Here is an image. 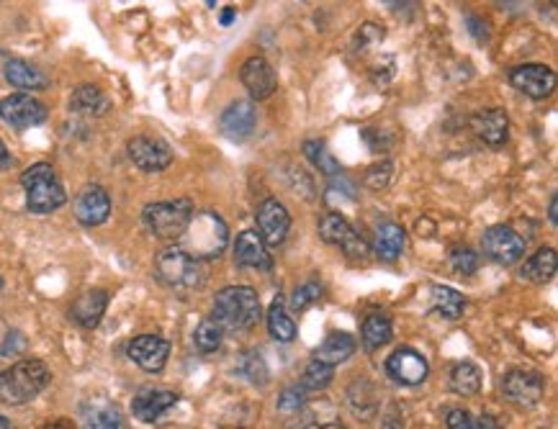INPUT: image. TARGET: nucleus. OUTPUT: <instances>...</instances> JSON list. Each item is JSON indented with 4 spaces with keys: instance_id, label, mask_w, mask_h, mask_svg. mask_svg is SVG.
I'll return each instance as SVG.
<instances>
[{
    "instance_id": "41",
    "label": "nucleus",
    "mask_w": 558,
    "mask_h": 429,
    "mask_svg": "<svg viewBox=\"0 0 558 429\" xmlns=\"http://www.w3.org/2000/svg\"><path fill=\"white\" fill-rule=\"evenodd\" d=\"M302 406H303L302 386H291V388H286V391L281 394V398H278V409H281V412H296V409H302Z\"/></svg>"
},
{
    "instance_id": "31",
    "label": "nucleus",
    "mask_w": 558,
    "mask_h": 429,
    "mask_svg": "<svg viewBox=\"0 0 558 429\" xmlns=\"http://www.w3.org/2000/svg\"><path fill=\"white\" fill-rule=\"evenodd\" d=\"M303 152H306V157L312 159V165L317 167L322 176L342 177V167H340V162L332 157V152L327 149V144L324 142L309 139V142H303Z\"/></svg>"
},
{
    "instance_id": "9",
    "label": "nucleus",
    "mask_w": 558,
    "mask_h": 429,
    "mask_svg": "<svg viewBox=\"0 0 558 429\" xmlns=\"http://www.w3.org/2000/svg\"><path fill=\"white\" fill-rule=\"evenodd\" d=\"M319 237L324 239L327 244H335L340 250H345L348 257H355V260H363L368 254L366 242L352 229L351 222L345 216L335 214V211H330L319 219Z\"/></svg>"
},
{
    "instance_id": "6",
    "label": "nucleus",
    "mask_w": 558,
    "mask_h": 429,
    "mask_svg": "<svg viewBox=\"0 0 558 429\" xmlns=\"http://www.w3.org/2000/svg\"><path fill=\"white\" fill-rule=\"evenodd\" d=\"M158 278L170 288H196L204 283V268L191 254H186L178 244L159 250L155 257Z\"/></svg>"
},
{
    "instance_id": "19",
    "label": "nucleus",
    "mask_w": 558,
    "mask_h": 429,
    "mask_svg": "<svg viewBox=\"0 0 558 429\" xmlns=\"http://www.w3.org/2000/svg\"><path fill=\"white\" fill-rule=\"evenodd\" d=\"M176 404L178 394H173V391H165V388H144V391H140V394L134 396V401H131V412H134V416H137L140 422L152 424V422H158L159 416H165V414L170 412Z\"/></svg>"
},
{
    "instance_id": "35",
    "label": "nucleus",
    "mask_w": 558,
    "mask_h": 429,
    "mask_svg": "<svg viewBox=\"0 0 558 429\" xmlns=\"http://www.w3.org/2000/svg\"><path fill=\"white\" fill-rule=\"evenodd\" d=\"M222 337H224L222 327H219L214 319H207V321H201V324L196 327L193 342H196V348L204 352V355H208V352H216L222 348Z\"/></svg>"
},
{
    "instance_id": "24",
    "label": "nucleus",
    "mask_w": 558,
    "mask_h": 429,
    "mask_svg": "<svg viewBox=\"0 0 558 429\" xmlns=\"http://www.w3.org/2000/svg\"><path fill=\"white\" fill-rule=\"evenodd\" d=\"M556 268H558L556 250H553V247H541L533 257H527L520 275H523L525 281H530V283L543 286V283H551V281H553Z\"/></svg>"
},
{
    "instance_id": "20",
    "label": "nucleus",
    "mask_w": 558,
    "mask_h": 429,
    "mask_svg": "<svg viewBox=\"0 0 558 429\" xmlns=\"http://www.w3.org/2000/svg\"><path fill=\"white\" fill-rule=\"evenodd\" d=\"M471 129L476 131L478 139L492 147H502L510 137V119L502 109H484L471 116Z\"/></svg>"
},
{
    "instance_id": "46",
    "label": "nucleus",
    "mask_w": 558,
    "mask_h": 429,
    "mask_svg": "<svg viewBox=\"0 0 558 429\" xmlns=\"http://www.w3.org/2000/svg\"><path fill=\"white\" fill-rule=\"evenodd\" d=\"M232 18H235V8H226L222 16V24L226 26V24H232Z\"/></svg>"
},
{
    "instance_id": "28",
    "label": "nucleus",
    "mask_w": 558,
    "mask_h": 429,
    "mask_svg": "<svg viewBox=\"0 0 558 429\" xmlns=\"http://www.w3.org/2000/svg\"><path fill=\"white\" fill-rule=\"evenodd\" d=\"M268 332L275 342H293L296 339V324L288 317L284 299H275L268 309Z\"/></svg>"
},
{
    "instance_id": "30",
    "label": "nucleus",
    "mask_w": 558,
    "mask_h": 429,
    "mask_svg": "<svg viewBox=\"0 0 558 429\" xmlns=\"http://www.w3.org/2000/svg\"><path fill=\"white\" fill-rule=\"evenodd\" d=\"M432 296V311H438V314H443V319H450V321H456V319H461L463 309H466V301H463V296L456 291V288L450 286H432L430 291Z\"/></svg>"
},
{
    "instance_id": "50",
    "label": "nucleus",
    "mask_w": 558,
    "mask_h": 429,
    "mask_svg": "<svg viewBox=\"0 0 558 429\" xmlns=\"http://www.w3.org/2000/svg\"><path fill=\"white\" fill-rule=\"evenodd\" d=\"M0 429H8V422H5L3 416H0Z\"/></svg>"
},
{
    "instance_id": "16",
    "label": "nucleus",
    "mask_w": 558,
    "mask_h": 429,
    "mask_svg": "<svg viewBox=\"0 0 558 429\" xmlns=\"http://www.w3.org/2000/svg\"><path fill=\"white\" fill-rule=\"evenodd\" d=\"M257 127V111L250 100H235L229 103L219 116V129L226 139L232 142H245Z\"/></svg>"
},
{
    "instance_id": "48",
    "label": "nucleus",
    "mask_w": 558,
    "mask_h": 429,
    "mask_svg": "<svg viewBox=\"0 0 558 429\" xmlns=\"http://www.w3.org/2000/svg\"><path fill=\"white\" fill-rule=\"evenodd\" d=\"M0 162H8V149L3 142H0Z\"/></svg>"
},
{
    "instance_id": "5",
    "label": "nucleus",
    "mask_w": 558,
    "mask_h": 429,
    "mask_svg": "<svg viewBox=\"0 0 558 429\" xmlns=\"http://www.w3.org/2000/svg\"><path fill=\"white\" fill-rule=\"evenodd\" d=\"M191 216L193 206L188 198L149 204L142 211L144 226L159 239H180V234L186 232V226L191 222Z\"/></svg>"
},
{
    "instance_id": "21",
    "label": "nucleus",
    "mask_w": 558,
    "mask_h": 429,
    "mask_svg": "<svg viewBox=\"0 0 558 429\" xmlns=\"http://www.w3.org/2000/svg\"><path fill=\"white\" fill-rule=\"evenodd\" d=\"M106 309H109V291H103V288H91V291L80 293L78 301L72 303L70 317L75 319L80 327L93 329V327L101 324V319L106 314Z\"/></svg>"
},
{
    "instance_id": "33",
    "label": "nucleus",
    "mask_w": 558,
    "mask_h": 429,
    "mask_svg": "<svg viewBox=\"0 0 558 429\" xmlns=\"http://www.w3.org/2000/svg\"><path fill=\"white\" fill-rule=\"evenodd\" d=\"M121 427V414L111 404H96L85 409L82 429H119Z\"/></svg>"
},
{
    "instance_id": "32",
    "label": "nucleus",
    "mask_w": 558,
    "mask_h": 429,
    "mask_svg": "<svg viewBox=\"0 0 558 429\" xmlns=\"http://www.w3.org/2000/svg\"><path fill=\"white\" fill-rule=\"evenodd\" d=\"M391 339V321L386 314H370L363 321V345L366 350H379Z\"/></svg>"
},
{
    "instance_id": "14",
    "label": "nucleus",
    "mask_w": 558,
    "mask_h": 429,
    "mask_svg": "<svg viewBox=\"0 0 558 429\" xmlns=\"http://www.w3.org/2000/svg\"><path fill=\"white\" fill-rule=\"evenodd\" d=\"M129 358L147 373H159L170 358V342L158 334H140L129 342Z\"/></svg>"
},
{
    "instance_id": "44",
    "label": "nucleus",
    "mask_w": 558,
    "mask_h": 429,
    "mask_svg": "<svg viewBox=\"0 0 558 429\" xmlns=\"http://www.w3.org/2000/svg\"><path fill=\"white\" fill-rule=\"evenodd\" d=\"M476 429H502V427L496 424L492 416H481V419L476 422Z\"/></svg>"
},
{
    "instance_id": "4",
    "label": "nucleus",
    "mask_w": 558,
    "mask_h": 429,
    "mask_svg": "<svg viewBox=\"0 0 558 429\" xmlns=\"http://www.w3.org/2000/svg\"><path fill=\"white\" fill-rule=\"evenodd\" d=\"M21 186L26 188V206L32 214H52L60 206H64L67 193L60 177L54 173V167L47 162H36L24 176Z\"/></svg>"
},
{
    "instance_id": "42",
    "label": "nucleus",
    "mask_w": 558,
    "mask_h": 429,
    "mask_svg": "<svg viewBox=\"0 0 558 429\" xmlns=\"http://www.w3.org/2000/svg\"><path fill=\"white\" fill-rule=\"evenodd\" d=\"M447 429H476V419L466 409H450L447 412Z\"/></svg>"
},
{
    "instance_id": "43",
    "label": "nucleus",
    "mask_w": 558,
    "mask_h": 429,
    "mask_svg": "<svg viewBox=\"0 0 558 429\" xmlns=\"http://www.w3.org/2000/svg\"><path fill=\"white\" fill-rule=\"evenodd\" d=\"M468 26H471L468 32L474 33V39H476V42H486V39H489V32H486V24H484L481 18L468 16Z\"/></svg>"
},
{
    "instance_id": "40",
    "label": "nucleus",
    "mask_w": 558,
    "mask_h": 429,
    "mask_svg": "<svg viewBox=\"0 0 558 429\" xmlns=\"http://www.w3.org/2000/svg\"><path fill=\"white\" fill-rule=\"evenodd\" d=\"M391 176H394V162L391 159H383L379 165H373L366 173V186L373 188V191H381L391 183Z\"/></svg>"
},
{
    "instance_id": "25",
    "label": "nucleus",
    "mask_w": 558,
    "mask_h": 429,
    "mask_svg": "<svg viewBox=\"0 0 558 429\" xmlns=\"http://www.w3.org/2000/svg\"><path fill=\"white\" fill-rule=\"evenodd\" d=\"M3 75L14 88H21V91L47 88V75L39 67H34L32 62H24V60H8L3 67Z\"/></svg>"
},
{
    "instance_id": "27",
    "label": "nucleus",
    "mask_w": 558,
    "mask_h": 429,
    "mask_svg": "<svg viewBox=\"0 0 558 429\" xmlns=\"http://www.w3.org/2000/svg\"><path fill=\"white\" fill-rule=\"evenodd\" d=\"M111 109V100L98 85H80L78 91L70 98V111L80 116H103Z\"/></svg>"
},
{
    "instance_id": "22",
    "label": "nucleus",
    "mask_w": 558,
    "mask_h": 429,
    "mask_svg": "<svg viewBox=\"0 0 558 429\" xmlns=\"http://www.w3.org/2000/svg\"><path fill=\"white\" fill-rule=\"evenodd\" d=\"M235 262L239 268H257L268 271L271 268V254L265 250V242L257 232H242L235 242Z\"/></svg>"
},
{
    "instance_id": "2",
    "label": "nucleus",
    "mask_w": 558,
    "mask_h": 429,
    "mask_svg": "<svg viewBox=\"0 0 558 429\" xmlns=\"http://www.w3.org/2000/svg\"><path fill=\"white\" fill-rule=\"evenodd\" d=\"M263 314L260 309V299L253 288L247 286H229L222 288L214 299V321L222 329H232V332H245L253 329L257 324V319Z\"/></svg>"
},
{
    "instance_id": "39",
    "label": "nucleus",
    "mask_w": 558,
    "mask_h": 429,
    "mask_svg": "<svg viewBox=\"0 0 558 429\" xmlns=\"http://www.w3.org/2000/svg\"><path fill=\"white\" fill-rule=\"evenodd\" d=\"M450 265L461 275H474L478 271V254L471 247H456L450 254Z\"/></svg>"
},
{
    "instance_id": "45",
    "label": "nucleus",
    "mask_w": 558,
    "mask_h": 429,
    "mask_svg": "<svg viewBox=\"0 0 558 429\" xmlns=\"http://www.w3.org/2000/svg\"><path fill=\"white\" fill-rule=\"evenodd\" d=\"M558 195H553V198H551V206H548V219H551V224H553V226H556L558 224Z\"/></svg>"
},
{
    "instance_id": "23",
    "label": "nucleus",
    "mask_w": 558,
    "mask_h": 429,
    "mask_svg": "<svg viewBox=\"0 0 558 429\" xmlns=\"http://www.w3.org/2000/svg\"><path fill=\"white\" fill-rule=\"evenodd\" d=\"M355 352V339L348 332H332L327 334V339L314 350V360L324 366H340L345 360H351Z\"/></svg>"
},
{
    "instance_id": "11",
    "label": "nucleus",
    "mask_w": 558,
    "mask_h": 429,
    "mask_svg": "<svg viewBox=\"0 0 558 429\" xmlns=\"http://www.w3.org/2000/svg\"><path fill=\"white\" fill-rule=\"evenodd\" d=\"M257 232H260V239L271 247H278L284 244L288 237V229H291V214L288 208L278 201V198H265L260 206H257L255 214Z\"/></svg>"
},
{
    "instance_id": "3",
    "label": "nucleus",
    "mask_w": 558,
    "mask_h": 429,
    "mask_svg": "<svg viewBox=\"0 0 558 429\" xmlns=\"http://www.w3.org/2000/svg\"><path fill=\"white\" fill-rule=\"evenodd\" d=\"M49 367L42 360H18L0 373V401L21 406L36 398L49 386Z\"/></svg>"
},
{
    "instance_id": "12",
    "label": "nucleus",
    "mask_w": 558,
    "mask_h": 429,
    "mask_svg": "<svg viewBox=\"0 0 558 429\" xmlns=\"http://www.w3.org/2000/svg\"><path fill=\"white\" fill-rule=\"evenodd\" d=\"M510 82L527 98L543 100L556 88V72L548 64H520L510 70Z\"/></svg>"
},
{
    "instance_id": "47",
    "label": "nucleus",
    "mask_w": 558,
    "mask_h": 429,
    "mask_svg": "<svg viewBox=\"0 0 558 429\" xmlns=\"http://www.w3.org/2000/svg\"><path fill=\"white\" fill-rule=\"evenodd\" d=\"M306 429H345V427H340V424H312V427Z\"/></svg>"
},
{
    "instance_id": "18",
    "label": "nucleus",
    "mask_w": 558,
    "mask_h": 429,
    "mask_svg": "<svg viewBox=\"0 0 558 429\" xmlns=\"http://www.w3.org/2000/svg\"><path fill=\"white\" fill-rule=\"evenodd\" d=\"M111 214V198L101 186H85L75 198V219L82 226H98Z\"/></svg>"
},
{
    "instance_id": "13",
    "label": "nucleus",
    "mask_w": 558,
    "mask_h": 429,
    "mask_svg": "<svg viewBox=\"0 0 558 429\" xmlns=\"http://www.w3.org/2000/svg\"><path fill=\"white\" fill-rule=\"evenodd\" d=\"M386 373L389 378H394L401 386H419L428 381L430 366L422 352L412 350V348H399L386 360Z\"/></svg>"
},
{
    "instance_id": "38",
    "label": "nucleus",
    "mask_w": 558,
    "mask_h": 429,
    "mask_svg": "<svg viewBox=\"0 0 558 429\" xmlns=\"http://www.w3.org/2000/svg\"><path fill=\"white\" fill-rule=\"evenodd\" d=\"M319 299H322V286H319L317 281H309V283H303V286L293 291L291 309H293V311H306V309H309L312 303H317Z\"/></svg>"
},
{
    "instance_id": "49",
    "label": "nucleus",
    "mask_w": 558,
    "mask_h": 429,
    "mask_svg": "<svg viewBox=\"0 0 558 429\" xmlns=\"http://www.w3.org/2000/svg\"><path fill=\"white\" fill-rule=\"evenodd\" d=\"M44 429H70V427H67V424H60V422H57V424H49V427H44Z\"/></svg>"
},
{
    "instance_id": "34",
    "label": "nucleus",
    "mask_w": 558,
    "mask_h": 429,
    "mask_svg": "<svg viewBox=\"0 0 558 429\" xmlns=\"http://www.w3.org/2000/svg\"><path fill=\"white\" fill-rule=\"evenodd\" d=\"M237 370L247 378V381L253 383V386H265L268 383V378H271V373H268V366H265V360H263V355L257 350L253 352H245L242 358H239V366Z\"/></svg>"
},
{
    "instance_id": "17",
    "label": "nucleus",
    "mask_w": 558,
    "mask_h": 429,
    "mask_svg": "<svg viewBox=\"0 0 558 429\" xmlns=\"http://www.w3.org/2000/svg\"><path fill=\"white\" fill-rule=\"evenodd\" d=\"M239 80L247 88V93L257 98V100L271 98L273 91L278 88L275 70H273L265 57H250L247 62L242 64V70H239Z\"/></svg>"
},
{
    "instance_id": "26",
    "label": "nucleus",
    "mask_w": 558,
    "mask_h": 429,
    "mask_svg": "<svg viewBox=\"0 0 558 429\" xmlns=\"http://www.w3.org/2000/svg\"><path fill=\"white\" fill-rule=\"evenodd\" d=\"M404 239H407V232L394 222L381 224L376 229V239H373V250H376V257L383 260V262H394L399 260V254L404 250Z\"/></svg>"
},
{
    "instance_id": "10",
    "label": "nucleus",
    "mask_w": 558,
    "mask_h": 429,
    "mask_svg": "<svg viewBox=\"0 0 558 429\" xmlns=\"http://www.w3.org/2000/svg\"><path fill=\"white\" fill-rule=\"evenodd\" d=\"M0 119L14 129L39 127L47 121V106L26 93H14L0 100Z\"/></svg>"
},
{
    "instance_id": "29",
    "label": "nucleus",
    "mask_w": 558,
    "mask_h": 429,
    "mask_svg": "<svg viewBox=\"0 0 558 429\" xmlns=\"http://www.w3.org/2000/svg\"><path fill=\"white\" fill-rule=\"evenodd\" d=\"M450 388L458 394V396H474L481 391V370L474 363L463 360L456 363L450 370Z\"/></svg>"
},
{
    "instance_id": "7",
    "label": "nucleus",
    "mask_w": 558,
    "mask_h": 429,
    "mask_svg": "<svg viewBox=\"0 0 558 429\" xmlns=\"http://www.w3.org/2000/svg\"><path fill=\"white\" fill-rule=\"evenodd\" d=\"M481 247L484 254L499 265H515L525 257V239L505 224L489 226L481 237Z\"/></svg>"
},
{
    "instance_id": "1",
    "label": "nucleus",
    "mask_w": 558,
    "mask_h": 429,
    "mask_svg": "<svg viewBox=\"0 0 558 429\" xmlns=\"http://www.w3.org/2000/svg\"><path fill=\"white\" fill-rule=\"evenodd\" d=\"M229 242V229L219 214L214 211H201L193 214L191 222L186 226V232L180 234V250L186 254H191L193 260H214L224 253Z\"/></svg>"
},
{
    "instance_id": "15",
    "label": "nucleus",
    "mask_w": 558,
    "mask_h": 429,
    "mask_svg": "<svg viewBox=\"0 0 558 429\" xmlns=\"http://www.w3.org/2000/svg\"><path fill=\"white\" fill-rule=\"evenodd\" d=\"M129 157L131 162L144 170V173H159L173 162V152L170 147L162 139H152V137H134L129 142Z\"/></svg>"
},
{
    "instance_id": "37",
    "label": "nucleus",
    "mask_w": 558,
    "mask_h": 429,
    "mask_svg": "<svg viewBox=\"0 0 558 429\" xmlns=\"http://www.w3.org/2000/svg\"><path fill=\"white\" fill-rule=\"evenodd\" d=\"M284 177L288 180V186H291V191L296 193V195H302L303 201H314L317 198V188H314V180H312V176L303 170V167H299V165H293V162H288V170L284 173Z\"/></svg>"
},
{
    "instance_id": "36",
    "label": "nucleus",
    "mask_w": 558,
    "mask_h": 429,
    "mask_svg": "<svg viewBox=\"0 0 558 429\" xmlns=\"http://www.w3.org/2000/svg\"><path fill=\"white\" fill-rule=\"evenodd\" d=\"M332 378H335V367L324 366V363H319V360H312L302 376L303 394H306V391H324V388L332 383Z\"/></svg>"
},
{
    "instance_id": "8",
    "label": "nucleus",
    "mask_w": 558,
    "mask_h": 429,
    "mask_svg": "<svg viewBox=\"0 0 558 429\" xmlns=\"http://www.w3.org/2000/svg\"><path fill=\"white\" fill-rule=\"evenodd\" d=\"M545 391V381H543L541 373L535 370H510L505 378H502V394L505 398L520 406V409H533L538 406Z\"/></svg>"
}]
</instances>
